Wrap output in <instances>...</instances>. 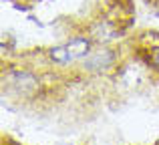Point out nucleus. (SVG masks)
<instances>
[{
  "mask_svg": "<svg viewBox=\"0 0 159 145\" xmlns=\"http://www.w3.org/2000/svg\"><path fill=\"white\" fill-rule=\"evenodd\" d=\"M87 51H89V40L75 39L73 43L65 44V47L54 48L51 52V57L54 61H58V63H70V61H77V59H81V57H85Z\"/></svg>",
  "mask_w": 159,
  "mask_h": 145,
  "instance_id": "f257e3e1",
  "label": "nucleus"
},
{
  "mask_svg": "<svg viewBox=\"0 0 159 145\" xmlns=\"http://www.w3.org/2000/svg\"><path fill=\"white\" fill-rule=\"evenodd\" d=\"M155 63H157V67H159V48L155 51Z\"/></svg>",
  "mask_w": 159,
  "mask_h": 145,
  "instance_id": "f03ea898",
  "label": "nucleus"
},
{
  "mask_svg": "<svg viewBox=\"0 0 159 145\" xmlns=\"http://www.w3.org/2000/svg\"><path fill=\"white\" fill-rule=\"evenodd\" d=\"M157 12H159V6H157Z\"/></svg>",
  "mask_w": 159,
  "mask_h": 145,
  "instance_id": "7ed1b4c3",
  "label": "nucleus"
}]
</instances>
